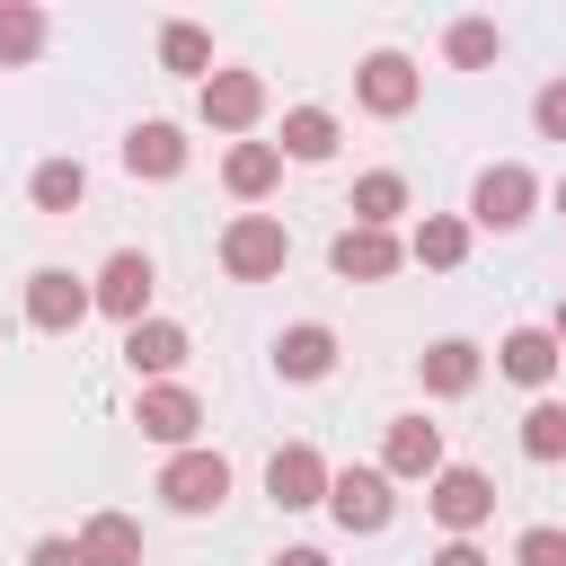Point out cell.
Masks as SVG:
<instances>
[{
    "mask_svg": "<svg viewBox=\"0 0 566 566\" xmlns=\"http://www.w3.org/2000/svg\"><path fill=\"white\" fill-rule=\"evenodd\" d=\"M283 256H292V230H283L274 212H239V221L221 230V274H230V283H274Z\"/></svg>",
    "mask_w": 566,
    "mask_h": 566,
    "instance_id": "6da1fadb",
    "label": "cell"
},
{
    "mask_svg": "<svg viewBox=\"0 0 566 566\" xmlns=\"http://www.w3.org/2000/svg\"><path fill=\"white\" fill-rule=\"evenodd\" d=\"M159 504L168 513H221L230 504V460L221 451H168V469H159Z\"/></svg>",
    "mask_w": 566,
    "mask_h": 566,
    "instance_id": "7a4b0ae2",
    "label": "cell"
},
{
    "mask_svg": "<svg viewBox=\"0 0 566 566\" xmlns=\"http://www.w3.org/2000/svg\"><path fill=\"white\" fill-rule=\"evenodd\" d=\"M531 203H539V177H531L522 159H495V168L469 186V230H522Z\"/></svg>",
    "mask_w": 566,
    "mask_h": 566,
    "instance_id": "3957f363",
    "label": "cell"
},
{
    "mask_svg": "<svg viewBox=\"0 0 566 566\" xmlns=\"http://www.w3.org/2000/svg\"><path fill=\"white\" fill-rule=\"evenodd\" d=\"M327 513H336V531H389L398 522V478L389 469H336V486H327Z\"/></svg>",
    "mask_w": 566,
    "mask_h": 566,
    "instance_id": "277c9868",
    "label": "cell"
},
{
    "mask_svg": "<svg viewBox=\"0 0 566 566\" xmlns=\"http://www.w3.org/2000/svg\"><path fill=\"white\" fill-rule=\"evenodd\" d=\"M424 504H433V522H442L451 539H469V531H486V522H495V478H486V469L442 460V478L424 486Z\"/></svg>",
    "mask_w": 566,
    "mask_h": 566,
    "instance_id": "5b68a950",
    "label": "cell"
},
{
    "mask_svg": "<svg viewBox=\"0 0 566 566\" xmlns=\"http://www.w3.org/2000/svg\"><path fill=\"white\" fill-rule=\"evenodd\" d=\"M354 97H363V115H380V124H398V115H416V97H424V71L407 62V53H363V71H354Z\"/></svg>",
    "mask_w": 566,
    "mask_h": 566,
    "instance_id": "8992f818",
    "label": "cell"
},
{
    "mask_svg": "<svg viewBox=\"0 0 566 566\" xmlns=\"http://www.w3.org/2000/svg\"><path fill=\"white\" fill-rule=\"evenodd\" d=\"M88 292H97V310H106V318L142 327V318H150V292H159V265H150L142 248H115V256L88 274Z\"/></svg>",
    "mask_w": 566,
    "mask_h": 566,
    "instance_id": "52a82bcc",
    "label": "cell"
},
{
    "mask_svg": "<svg viewBox=\"0 0 566 566\" xmlns=\"http://www.w3.org/2000/svg\"><path fill=\"white\" fill-rule=\"evenodd\" d=\"M88 310H97V292H88L71 265H35V274H27V327H35V336H71Z\"/></svg>",
    "mask_w": 566,
    "mask_h": 566,
    "instance_id": "ba28073f",
    "label": "cell"
},
{
    "mask_svg": "<svg viewBox=\"0 0 566 566\" xmlns=\"http://www.w3.org/2000/svg\"><path fill=\"white\" fill-rule=\"evenodd\" d=\"M133 424H142L150 442H168V451H195V424H203V398H195L186 380H150V389L133 398Z\"/></svg>",
    "mask_w": 566,
    "mask_h": 566,
    "instance_id": "9c48e42d",
    "label": "cell"
},
{
    "mask_svg": "<svg viewBox=\"0 0 566 566\" xmlns=\"http://www.w3.org/2000/svg\"><path fill=\"white\" fill-rule=\"evenodd\" d=\"M327 486H336V469H327L310 442H283V451L265 460V495H274L283 513H310V504H327Z\"/></svg>",
    "mask_w": 566,
    "mask_h": 566,
    "instance_id": "30bf717a",
    "label": "cell"
},
{
    "mask_svg": "<svg viewBox=\"0 0 566 566\" xmlns=\"http://www.w3.org/2000/svg\"><path fill=\"white\" fill-rule=\"evenodd\" d=\"M327 265H336L345 283H389V274L407 265V239H398V230H363V221H354V230H336Z\"/></svg>",
    "mask_w": 566,
    "mask_h": 566,
    "instance_id": "8fae6325",
    "label": "cell"
},
{
    "mask_svg": "<svg viewBox=\"0 0 566 566\" xmlns=\"http://www.w3.org/2000/svg\"><path fill=\"white\" fill-rule=\"evenodd\" d=\"M380 469L389 478H442V424H424V416H389V433H380Z\"/></svg>",
    "mask_w": 566,
    "mask_h": 566,
    "instance_id": "7c38bea8",
    "label": "cell"
},
{
    "mask_svg": "<svg viewBox=\"0 0 566 566\" xmlns=\"http://www.w3.org/2000/svg\"><path fill=\"white\" fill-rule=\"evenodd\" d=\"M256 115H265V80L256 71H212L203 80V124L212 133H256Z\"/></svg>",
    "mask_w": 566,
    "mask_h": 566,
    "instance_id": "4fadbf2b",
    "label": "cell"
},
{
    "mask_svg": "<svg viewBox=\"0 0 566 566\" xmlns=\"http://www.w3.org/2000/svg\"><path fill=\"white\" fill-rule=\"evenodd\" d=\"M186 354H195V345H186L177 318H142V327H124V363L142 371V389H150V380H177Z\"/></svg>",
    "mask_w": 566,
    "mask_h": 566,
    "instance_id": "5bb4252c",
    "label": "cell"
},
{
    "mask_svg": "<svg viewBox=\"0 0 566 566\" xmlns=\"http://www.w3.org/2000/svg\"><path fill=\"white\" fill-rule=\"evenodd\" d=\"M416 371H424V398H469V389H478V371H486V354H478L469 336H442V345H424V354H416Z\"/></svg>",
    "mask_w": 566,
    "mask_h": 566,
    "instance_id": "9a60e30c",
    "label": "cell"
},
{
    "mask_svg": "<svg viewBox=\"0 0 566 566\" xmlns=\"http://www.w3.org/2000/svg\"><path fill=\"white\" fill-rule=\"evenodd\" d=\"M274 371H283V380H327V371H336V327H318V318L283 327V336H274Z\"/></svg>",
    "mask_w": 566,
    "mask_h": 566,
    "instance_id": "2e32d148",
    "label": "cell"
},
{
    "mask_svg": "<svg viewBox=\"0 0 566 566\" xmlns=\"http://www.w3.org/2000/svg\"><path fill=\"white\" fill-rule=\"evenodd\" d=\"M557 354H566V345H557L548 327H513V336L495 345V371L522 380V389H548V380H557Z\"/></svg>",
    "mask_w": 566,
    "mask_h": 566,
    "instance_id": "e0dca14e",
    "label": "cell"
},
{
    "mask_svg": "<svg viewBox=\"0 0 566 566\" xmlns=\"http://www.w3.org/2000/svg\"><path fill=\"white\" fill-rule=\"evenodd\" d=\"M124 168H133V177H177V168H186V133H177L168 115L133 124V133H124Z\"/></svg>",
    "mask_w": 566,
    "mask_h": 566,
    "instance_id": "ac0fdd59",
    "label": "cell"
},
{
    "mask_svg": "<svg viewBox=\"0 0 566 566\" xmlns=\"http://www.w3.org/2000/svg\"><path fill=\"white\" fill-rule=\"evenodd\" d=\"M274 177H283V142H230L221 186H230L239 203H265V195H274Z\"/></svg>",
    "mask_w": 566,
    "mask_h": 566,
    "instance_id": "d6986e66",
    "label": "cell"
},
{
    "mask_svg": "<svg viewBox=\"0 0 566 566\" xmlns=\"http://www.w3.org/2000/svg\"><path fill=\"white\" fill-rule=\"evenodd\" d=\"M469 239H478V230H469V212H424V221H416V239H407V256H416V265H433V274H451V265H469Z\"/></svg>",
    "mask_w": 566,
    "mask_h": 566,
    "instance_id": "ffe728a7",
    "label": "cell"
},
{
    "mask_svg": "<svg viewBox=\"0 0 566 566\" xmlns=\"http://www.w3.org/2000/svg\"><path fill=\"white\" fill-rule=\"evenodd\" d=\"M80 557L88 566H142V522L133 513H88L80 522Z\"/></svg>",
    "mask_w": 566,
    "mask_h": 566,
    "instance_id": "44dd1931",
    "label": "cell"
},
{
    "mask_svg": "<svg viewBox=\"0 0 566 566\" xmlns=\"http://www.w3.org/2000/svg\"><path fill=\"white\" fill-rule=\"evenodd\" d=\"M53 44V18L35 9V0H0V71H18V62H35Z\"/></svg>",
    "mask_w": 566,
    "mask_h": 566,
    "instance_id": "7402d4cb",
    "label": "cell"
},
{
    "mask_svg": "<svg viewBox=\"0 0 566 566\" xmlns=\"http://www.w3.org/2000/svg\"><path fill=\"white\" fill-rule=\"evenodd\" d=\"M495 53H504V27H495V18H451V27H442V62H451V71H486Z\"/></svg>",
    "mask_w": 566,
    "mask_h": 566,
    "instance_id": "603a6c76",
    "label": "cell"
},
{
    "mask_svg": "<svg viewBox=\"0 0 566 566\" xmlns=\"http://www.w3.org/2000/svg\"><path fill=\"white\" fill-rule=\"evenodd\" d=\"M398 212H407V177H398V168L354 177V221H363V230H398Z\"/></svg>",
    "mask_w": 566,
    "mask_h": 566,
    "instance_id": "cb8c5ba5",
    "label": "cell"
},
{
    "mask_svg": "<svg viewBox=\"0 0 566 566\" xmlns=\"http://www.w3.org/2000/svg\"><path fill=\"white\" fill-rule=\"evenodd\" d=\"M27 195H35V212H80V195H88V168H80V159H35Z\"/></svg>",
    "mask_w": 566,
    "mask_h": 566,
    "instance_id": "d4e9b609",
    "label": "cell"
},
{
    "mask_svg": "<svg viewBox=\"0 0 566 566\" xmlns=\"http://www.w3.org/2000/svg\"><path fill=\"white\" fill-rule=\"evenodd\" d=\"M159 62L186 71V80H212V35H203L195 18H168V27H159Z\"/></svg>",
    "mask_w": 566,
    "mask_h": 566,
    "instance_id": "484cf974",
    "label": "cell"
},
{
    "mask_svg": "<svg viewBox=\"0 0 566 566\" xmlns=\"http://www.w3.org/2000/svg\"><path fill=\"white\" fill-rule=\"evenodd\" d=\"M283 159H336V115L327 106H292L283 115Z\"/></svg>",
    "mask_w": 566,
    "mask_h": 566,
    "instance_id": "4316f807",
    "label": "cell"
},
{
    "mask_svg": "<svg viewBox=\"0 0 566 566\" xmlns=\"http://www.w3.org/2000/svg\"><path fill=\"white\" fill-rule=\"evenodd\" d=\"M522 460H566V398H531V416H522Z\"/></svg>",
    "mask_w": 566,
    "mask_h": 566,
    "instance_id": "83f0119b",
    "label": "cell"
},
{
    "mask_svg": "<svg viewBox=\"0 0 566 566\" xmlns=\"http://www.w3.org/2000/svg\"><path fill=\"white\" fill-rule=\"evenodd\" d=\"M513 566H566V531H548V522H531V531L513 539Z\"/></svg>",
    "mask_w": 566,
    "mask_h": 566,
    "instance_id": "f1b7e54d",
    "label": "cell"
},
{
    "mask_svg": "<svg viewBox=\"0 0 566 566\" xmlns=\"http://www.w3.org/2000/svg\"><path fill=\"white\" fill-rule=\"evenodd\" d=\"M531 124H539V142H566V71L531 97Z\"/></svg>",
    "mask_w": 566,
    "mask_h": 566,
    "instance_id": "f546056e",
    "label": "cell"
},
{
    "mask_svg": "<svg viewBox=\"0 0 566 566\" xmlns=\"http://www.w3.org/2000/svg\"><path fill=\"white\" fill-rule=\"evenodd\" d=\"M27 566H88V557H80V539H62V531H44V539L27 548Z\"/></svg>",
    "mask_w": 566,
    "mask_h": 566,
    "instance_id": "4dcf8cb0",
    "label": "cell"
},
{
    "mask_svg": "<svg viewBox=\"0 0 566 566\" xmlns=\"http://www.w3.org/2000/svg\"><path fill=\"white\" fill-rule=\"evenodd\" d=\"M424 566H486V557H478V539H442Z\"/></svg>",
    "mask_w": 566,
    "mask_h": 566,
    "instance_id": "1f68e13d",
    "label": "cell"
},
{
    "mask_svg": "<svg viewBox=\"0 0 566 566\" xmlns=\"http://www.w3.org/2000/svg\"><path fill=\"white\" fill-rule=\"evenodd\" d=\"M265 566H327V557H318V548H274Z\"/></svg>",
    "mask_w": 566,
    "mask_h": 566,
    "instance_id": "d6a6232c",
    "label": "cell"
},
{
    "mask_svg": "<svg viewBox=\"0 0 566 566\" xmlns=\"http://www.w3.org/2000/svg\"><path fill=\"white\" fill-rule=\"evenodd\" d=\"M548 336H557V345H566V301H557V318H548Z\"/></svg>",
    "mask_w": 566,
    "mask_h": 566,
    "instance_id": "836d02e7",
    "label": "cell"
},
{
    "mask_svg": "<svg viewBox=\"0 0 566 566\" xmlns=\"http://www.w3.org/2000/svg\"><path fill=\"white\" fill-rule=\"evenodd\" d=\"M557 212H566V177H557Z\"/></svg>",
    "mask_w": 566,
    "mask_h": 566,
    "instance_id": "e575fe53",
    "label": "cell"
}]
</instances>
